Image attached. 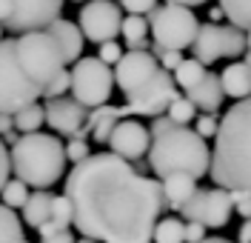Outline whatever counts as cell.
Wrapping results in <instances>:
<instances>
[{
	"mask_svg": "<svg viewBox=\"0 0 251 243\" xmlns=\"http://www.w3.org/2000/svg\"><path fill=\"white\" fill-rule=\"evenodd\" d=\"M63 194L72 203V226L97 243H151L166 212L160 178H149L114 152L75 163Z\"/></svg>",
	"mask_w": 251,
	"mask_h": 243,
	"instance_id": "obj_1",
	"label": "cell"
},
{
	"mask_svg": "<svg viewBox=\"0 0 251 243\" xmlns=\"http://www.w3.org/2000/svg\"><path fill=\"white\" fill-rule=\"evenodd\" d=\"M214 152L208 163V178L223 189H249L251 192V95L237 100L220 117L214 135Z\"/></svg>",
	"mask_w": 251,
	"mask_h": 243,
	"instance_id": "obj_2",
	"label": "cell"
},
{
	"mask_svg": "<svg viewBox=\"0 0 251 243\" xmlns=\"http://www.w3.org/2000/svg\"><path fill=\"white\" fill-rule=\"evenodd\" d=\"M208 163H211V149L205 143V137H200L188 126H172L151 137L149 169L160 180L174 172H186L200 180L203 175H208Z\"/></svg>",
	"mask_w": 251,
	"mask_h": 243,
	"instance_id": "obj_3",
	"label": "cell"
},
{
	"mask_svg": "<svg viewBox=\"0 0 251 243\" xmlns=\"http://www.w3.org/2000/svg\"><path fill=\"white\" fill-rule=\"evenodd\" d=\"M12 172L26 186L49 189L66 175V143L46 132H26L9 149Z\"/></svg>",
	"mask_w": 251,
	"mask_h": 243,
	"instance_id": "obj_4",
	"label": "cell"
},
{
	"mask_svg": "<svg viewBox=\"0 0 251 243\" xmlns=\"http://www.w3.org/2000/svg\"><path fill=\"white\" fill-rule=\"evenodd\" d=\"M15 52H17V60L23 66V72L40 89H46L49 83L66 69V57H63L60 46H57V40L46 29H31V32L17 34Z\"/></svg>",
	"mask_w": 251,
	"mask_h": 243,
	"instance_id": "obj_5",
	"label": "cell"
},
{
	"mask_svg": "<svg viewBox=\"0 0 251 243\" xmlns=\"http://www.w3.org/2000/svg\"><path fill=\"white\" fill-rule=\"evenodd\" d=\"M200 20L191 6L183 3H157L149 12V32L157 46L166 49H188L197 37Z\"/></svg>",
	"mask_w": 251,
	"mask_h": 243,
	"instance_id": "obj_6",
	"label": "cell"
},
{
	"mask_svg": "<svg viewBox=\"0 0 251 243\" xmlns=\"http://www.w3.org/2000/svg\"><path fill=\"white\" fill-rule=\"evenodd\" d=\"M37 97H43V89L23 72L15 52V37L0 40V112L15 114Z\"/></svg>",
	"mask_w": 251,
	"mask_h": 243,
	"instance_id": "obj_7",
	"label": "cell"
},
{
	"mask_svg": "<svg viewBox=\"0 0 251 243\" xmlns=\"http://www.w3.org/2000/svg\"><path fill=\"white\" fill-rule=\"evenodd\" d=\"M72 75V97L83 103L86 109H97L109 103L111 89H114V72L109 63L100 57H80L69 69Z\"/></svg>",
	"mask_w": 251,
	"mask_h": 243,
	"instance_id": "obj_8",
	"label": "cell"
},
{
	"mask_svg": "<svg viewBox=\"0 0 251 243\" xmlns=\"http://www.w3.org/2000/svg\"><path fill=\"white\" fill-rule=\"evenodd\" d=\"M180 95L177 83H174L172 72L157 69L154 78L146 81L140 89H134L131 95H126V103L120 106L123 117H154V114H166L169 103Z\"/></svg>",
	"mask_w": 251,
	"mask_h": 243,
	"instance_id": "obj_9",
	"label": "cell"
},
{
	"mask_svg": "<svg viewBox=\"0 0 251 243\" xmlns=\"http://www.w3.org/2000/svg\"><path fill=\"white\" fill-rule=\"evenodd\" d=\"M60 9L63 0H0V26L15 34L46 29Z\"/></svg>",
	"mask_w": 251,
	"mask_h": 243,
	"instance_id": "obj_10",
	"label": "cell"
},
{
	"mask_svg": "<svg viewBox=\"0 0 251 243\" xmlns=\"http://www.w3.org/2000/svg\"><path fill=\"white\" fill-rule=\"evenodd\" d=\"M180 215L186 220H200L205 229H223L234 215L231 194L223 186H211V189H200L197 186V192L183 203Z\"/></svg>",
	"mask_w": 251,
	"mask_h": 243,
	"instance_id": "obj_11",
	"label": "cell"
},
{
	"mask_svg": "<svg viewBox=\"0 0 251 243\" xmlns=\"http://www.w3.org/2000/svg\"><path fill=\"white\" fill-rule=\"evenodd\" d=\"M120 23H123L120 3H111V0H86L80 6L77 26H80V32H83V37L92 40V43L114 40L120 34Z\"/></svg>",
	"mask_w": 251,
	"mask_h": 243,
	"instance_id": "obj_12",
	"label": "cell"
},
{
	"mask_svg": "<svg viewBox=\"0 0 251 243\" xmlns=\"http://www.w3.org/2000/svg\"><path fill=\"white\" fill-rule=\"evenodd\" d=\"M157 69H160V60L149 49H128V52H123V57L114 63V86L123 95H131L134 89H140L146 81L154 78Z\"/></svg>",
	"mask_w": 251,
	"mask_h": 243,
	"instance_id": "obj_13",
	"label": "cell"
},
{
	"mask_svg": "<svg viewBox=\"0 0 251 243\" xmlns=\"http://www.w3.org/2000/svg\"><path fill=\"white\" fill-rule=\"evenodd\" d=\"M106 143H109V149L117 158L134 163V161H140V158L149 155L151 132H149V126H143L140 120H134V117H120L114 123V129H111Z\"/></svg>",
	"mask_w": 251,
	"mask_h": 243,
	"instance_id": "obj_14",
	"label": "cell"
},
{
	"mask_svg": "<svg viewBox=\"0 0 251 243\" xmlns=\"http://www.w3.org/2000/svg\"><path fill=\"white\" fill-rule=\"evenodd\" d=\"M43 114H46V123L51 126V132H60V135H77L83 129V123H86V117H89V109L77 103L75 97H51L46 100V106H43Z\"/></svg>",
	"mask_w": 251,
	"mask_h": 243,
	"instance_id": "obj_15",
	"label": "cell"
},
{
	"mask_svg": "<svg viewBox=\"0 0 251 243\" xmlns=\"http://www.w3.org/2000/svg\"><path fill=\"white\" fill-rule=\"evenodd\" d=\"M46 32L57 40L66 63H75V60L83 57V40H86V37H83L77 23H72V20H66V17H54L46 26Z\"/></svg>",
	"mask_w": 251,
	"mask_h": 243,
	"instance_id": "obj_16",
	"label": "cell"
},
{
	"mask_svg": "<svg viewBox=\"0 0 251 243\" xmlns=\"http://www.w3.org/2000/svg\"><path fill=\"white\" fill-rule=\"evenodd\" d=\"M188 49L194 52V57H197V60H200L203 66L217 63L220 57H223L220 26H217V23H200V29H197V37H194V43H191Z\"/></svg>",
	"mask_w": 251,
	"mask_h": 243,
	"instance_id": "obj_17",
	"label": "cell"
},
{
	"mask_svg": "<svg viewBox=\"0 0 251 243\" xmlns=\"http://www.w3.org/2000/svg\"><path fill=\"white\" fill-rule=\"evenodd\" d=\"M160 186H163V203H166V209L180 212L183 203L197 192V178H191L186 172H174V175L160 180Z\"/></svg>",
	"mask_w": 251,
	"mask_h": 243,
	"instance_id": "obj_18",
	"label": "cell"
},
{
	"mask_svg": "<svg viewBox=\"0 0 251 243\" xmlns=\"http://www.w3.org/2000/svg\"><path fill=\"white\" fill-rule=\"evenodd\" d=\"M220 86L226 97H234V100H243V97L251 95V69L246 60H231L220 72Z\"/></svg>",
	"mask_w": 251,
	"mask_h": 243,
	"instance_id": "obj_19",
	"label": "cell"
},
{
	"mask_svg": "<svg viewBox=\"0 0 251 243\" xmlns=\"http://www.w3.org/2000/svg\"><path fill=\"white\" fill-rule=\"evenodd\" d=\"M191 97V103L197 106V109H203V112H217L220 103L226 100V92H223V86H220V75L214 72H205V78L197 86H191L186 92Z\"/></svg>",
	"mask_w": 251,
	"mask_h": 243,
	"instance_id": "obj_20",
	"label": "cell"
},
{
	"mask_svg": "<svg viewBox=\"0 0 251 243\" xmlns=\"http://www.w3.org/2000/svg\"><path fill=\"white\" fill-rule=\"evenodd\" d=\"M51 197L54 194L49 192V189H34V192H29L26 203H23V223H29L31 229L43 226L49 220V215H51Z\"/></svg>",
	"mask_w": 251,
	"mask_h": 243,
	"instance_id": "obj_21",
	"label": "cell"
},
{
	"mask_svg": "<svg viewBox=\"0 0 251 243\" xmlns=\"http://www.w3.org/2000/svg\"><path fill=\"white\" fill-rule=\"evenodd\" d=\"M72 226V203L66 194H54L51 197V215L43 226H37L40 238L43 235H51V232H60V229H69Z\"/></svg>",
	"mask_w": 251,
	"mask_h": 243,
	"instance_id": "obj_22",
	"label": "cell"
},
{
	"mask_svg": "<svg viewBox=\"0 0 251 243\" xmlns=\"http://www.w3.org/2000/svg\"><path fill=\"white\" fill-rule=\"evenodd\" d=\"M120 34H123V40L128 49H146V40H149V20H146V15L123 17Z\"/></svg>",
	"mask_w": 251,
	"mask_h": 243,
	"instance_id": "obj_23",
	"label": "cell"
},
{
	"mask_svg": "<svg viewBox=\"0 0 251 243\" xmlns=\"http://www.w3.org/2000/svg\"><path fill=\"white\" fill-rule=\"evenodd\" d=\"M205 72H208V69H205L197 57H183V60H180V66L172 72V78H174V83H177L183 92H188L191 86H197V83L203 81Z\"/></svg>",
	"mask_w": 251,
	"mask_h": 243,
	"instance_id": "obj_24",
	"label": "cell"
},
{
	"mask_svg": "<svg viewBox=\"0 0 251 243\" xmlns=\"http://www.w3.org/2000/svg\"><path fill=\"white\" fill-rule=\"evenodd\" d=\"M0 243H26L23 220L6 203H0Z\"/></svg>",
	"mask_w": 251,
	"mask_h": 243,
	"instance_id": "obj_25",
	"label": "cell"
},
{
	"mask_svg": "<svg viewBox=\"0 0 251 243\" xmlns=\"http://www.w3.org/2000/svg\"><path fill=\"white\" fill-rule=\"evenodd\" d=\"M151 243H186V223L180 217H160Z\"/></svg>",
	"mask_w": 251,
	"mask_h": 243,
	"instance_id": "obj_26",
	"label": "cell"
},
{
	"mask_svg": "<svg viewBox=\"0 0 251 243\" xmlns=\"http://www.w3.org/2000/svg\"><path fill=\"white\" fill-rule=\"evenodd\" d=\"M220 40H223V57H243L246 54V32L234 26V23H228V26H220Z\"/></svg>",
	"mask_w": 251,
	"mask_h": 243,
	"instance_id": "obj_27",
	"label": "cell"
},
{
	"mask_svg": "<svg viewBox=\"0 0 251 243\" xmlns=\"http://www.w3.org/2000/svg\"><path fill=\"white\" fill-rule=\"evenodd\" d=\"M43 123H46V114H43V106H40L37 100L15 112V129L20 132V135H26V132H40Z\"/></svg>",
	"mask_w": 251,
	"mask_h": 243,
	"instance_id": "obj_28",
	"label": "cell"
},
{
	"mask_svg": "<svg viewBox=\"0 0 251 243\" xmlns=\"http://www.w3.org/2000/svg\"><path fill=\"white\" fill-rule=\"evenodd\" d=\"M220 9L228 23L240 26L243 32L251 29V0H220Z\"/></svg>",
	"mask_w": 251,
	"mask_h": 243,
	"instance_id": "obj_29",
	"label": "cell"
},
{
	"mask_svg": "<svg viewBox=\"0 0 251 243\" xmlns=\"http://www.w3.org/2000/svg\"><path fill=\"white\" fill-rule=\"evenodd\" d=\"M166 114H169V120H172L174 126H188V123H194V117H197V106L191 103L188 95H177L172 103H169Z\"/></svg>",
	"mask_w": 251,
	"mask_h": 243,
	"instance_id": "obj_30",
	"label": "cell"
},
{
	"mask_svg": "<svg viewBox=\"0 0 251 243\" xmlns=\"http://www.w3.org/2000/svg\"><path fill=\"white\" fill-rule=\"evenodd\" d=\"M0 197H3V203L9 206V209H23V203H26V197H29V186L23 183L20 178H9L3 183V189H0Z\"/></svg>",
	"mask_w": 251,
	"mask_h": 243,
	"instance_id": "obj_31",
	"label": "cell"
},
{
	"mask_svg": "<svg viewBox=\"0 0 251 243\" xmlns=\"http://www.w3.org/2000/svg\"><path fill=\"white\" fill-rule=\"evenodd\" d=\"M69 92H72V75H69V69H63L60 75L43 89V97L51 100V97H63V95H69Z\"/></svg>",
	"mask_w": 251,
	"mask_h": 243,
	"instance_id": "obj_32",
	"label": "cell"
},
{
	"mask_svg": "<svg viewBox=\"0 0 251 243\" xmlns=\"http://www.w3.org/2000/svg\"><path fill=\"white\" fill-rule=\"evenodd\" d=\"M217 129H220V117L214 112H205V114H200V117H194V132L200 135V137H214L217 135Z\"/></svg>",
	"mask_w": 251,
	"mask_h": 243,
	"instance_id": "obj_33",
	"label": "cell"
},
{
	"mask_svg": "<svg viewBox=\"0 0 251 243\" xmlns=\"http://www.w3.org/2000/svg\"><path fill=\"white\" fill-rule=\"evenodd\" d=\"M231 206H234V212L246 220V217H251V192L249 189H231Z\"/></svg>",
	"mask_w": 251,
	"mask_h": 243,
	"instance_id": "obj_34",
	"label": "cell"
},
{
	"mask_svg": "<svg viewBox=\"0 0 251 243\" xmlns=\"http://www.w3.org/2000/svg\"><path fill=\"white\" fill-rule=\"evenodd\" d=\"M92 152H89V140H83V137H72L69 143H66V161L69 163H80L83 158H89Z\"/></svg>",
	"mask_w": 251,
	"mask_h": 243,
	"instance_id": "obj_35",
	"label": "cell"
},
{
	"mask_svg": "<svg viewBox=\"0 0 251 243\" xmlns=\"http://www.w3.org/2000/svg\"><path fill=\"white\" fill-rule=\"evenodd\" d=\"M97 46H100V49H97V57H100L103 63L114 66L117 60H120V57H123V49L117 46L114 40H106V43H97Z\"/></svg>",
	"mask_w": 251,
	"mask_h": 243,
	"instance_id": "obj_36",
	"label": "cell"
},
{
	"mask_svg": "<svg viewBox=\"0 0 251 243\" xmlns=\"http://www.w3.org/2000/svg\"><path fill=\"white\" fill-rule=\"evenodd\" d=\"M120 9H126L128 15H149L157 6V0H117Z\"/></svg>",
	"mask_w": 251,
	"mask_h": 243,
	"instance_id": "obj_37",
	"label": "cell"
},
{
	"mask_svg": "<svg viewBox=\"0 0 251 243\" xmlns=\"http://www.w3.org/2000/svg\"><path fill=\"white\" fill-rule=\"evenodd\" d=\"M205 232H208V229H205L200 220H186V243H200L203 238H208Z\"/></svg>",
	"mask_w": 251,
	"mask_h": 243,
	"instance_id": "obj_38",
	"label": "cell"
},
{
	"mask_svg": "<svg viewBox=\"0 0 251 243\" xmlns=\"http://www.w3.org/2000/svg\"><path fill=\"white\" fill-rule=\"evenodd\" d=\"M9 175H12V161H9V149H6L3 137H0V189L9 180Z\"/></svg>",
	"mask_w": 251,
	"mask_h": 243,
	"instance_id": "obj_39",
	"label": "cell"
},
{
	"mask_svg": "<svg viewBox=\"0 0 251 243\" xmlns=\"http://www.w3.org/2000/svg\"><path fill=\"white\" fill-rule=\"evenodd\" d=\"M77 238L69 232V229H60V232H51V235H43L40 243H75Z\"/></svg>",
	"mask_w": 251,
	"mask_h": 243,
	"instance_id": "obj_40",
	"label": "cell"
},
{
	"mask_svg": "<svg viewBox=\"0 0 251 243\" xmlns=\"http://www.w3.org/2000/svg\"><path fill=\"white\" fill-rule=\"evenodd\" d=\"M172 126H174V123L169 120V114H154V117H151V126H149V132H151V137H154V135L172 129Z\"/></svg>",
	"mask_w": 251,
	"mask_h": 243,
	"instance_id": "obj_41",
	"label": "cell"
},
{
	"mask_svg": "<svg viewBox=\"0 0 251 243\" xmlns=\"http://www.w3.org/2000/svg\"><path fill=\"white\" fill-rule=\"evenodd\" d=\"M9 132H15V114L0 112V137H3V135H9Z\"/></svg>",
	"mask_w": 251,
	"mask_h": 243,
	"instance_id": "obj_42",
	"label": "cell"
},
{
	"mask_svg": "<svg viewBox=\"0 0 251 243\" xmlns=\"http://www.w3.org/2000/svg\"><path fill=\"white\" fill-rule=\"evenodd\" d=\"M237 243H251V217H246L237 229Z\"/></svg>",
	"mask_w": 251,
	"mask_h": 243,
	"instance_id": "obj_43",
	"label": "cell"
},
{
	"mask_svg": "<svg viewBox=\"0 0 251 243\" xmlns=\"http://www.w3.org/2000/svg\"><path fill=\"white\" fill-rule=\"evenodd\" d=\"M166 3H183V6H203V3H208V0H166Z\"/></svg>",
	"mask_w": 251,
	"mask_h": 243,
	"instance_id": "obj_44",
	"label": "cell"
},
{
	"mask_svg": "<svg viewBox=\"0 0 251 243\" xmlns=\"http://www.w3.org/2000/svg\"><path fill=\"white\" fill-rule=\"evenodd\" d=\"M200 243H237V241H226V238H203Z\"/></svg>",
	"mask_w": 251,
	"mask_h": 243,
	"instance_id": "obj_45",
	"label": "cell"
},
{
	"mask_svg": "<svg viewBox=\"0 0 251 243\" xmlns=\"http://www.w3.org/2000/svg\"><path fill=\"white\" fill-rule=\"evenodd\" d=\"M220 17H226V15H223V9H220V6H217V9H211V20H220Z\"/></svg>",
	"mask_w": 251,
	"mask_h": 243,
	"instance_id": "obj_46",
	"label": "cell"
},
{
	"mask_svg": "<svg viewBox=\"0 0 251 243\" xmlns=\"http://www.w3.org/2000/svg\"><path fill=\"white\" fill-rule=\"evenodd\" d=\"M246 52H251V29H246Z\"/></svg>",
	"mask_w": 251,
	"mask_h": 243,
	"instance_id": "obj_47",
	"label": "cell"
},
{
	"mask_svg": "<svg viewBox=\"0 0 251 243\" xmlns=\"http://www.w3.org/2000/svg\"><path fill=\"white\" fill-rule=\"evenodd\" d=\"M75 243H97V241H94V238H83V235H80V241H75Z\"/></svg>",
	"mask_w": 251,
	"mask_h": 243,
	"instance_id": "obj_48",
	"label": "cell"
},
{
	"mask_svg": "<svg viewBox=\"0 0 251 243\" xmlns=\"http://www.w3.org/2000/svg\"><path fill=\"white\" fill-rule=\"evenodd\" d=\"M243 60H246V63H249V69H251V52H246V54H243Z\"/></svg>",
	"mask_w": 251,
	"mask_h": 243,
	"instance_id": "obj_49",
	"label": "cell"
},
{
	"mask_svg": "<svg viewBox=\"0 0 251 243\" xmlns=\"http://www.w3.org/2000/svg\"><path fill=\"white\" fill-rule=\"evenodd\" d=\"M0 40H3V26H0Z\"/></svg>",
	"mask_w": 251,
	"mask_h": 243,
	"instance_id": "obj_50",
	"label": "cell"
},
{
	"mask_svg": "<svg viewBox=\"0 0 251 243\" xmlns=\"http://www.w3.org/2000/svg\"><path fill=\"white\" fill-rule=\"evenodd\" d=\"M75 3H86V0H75Z\"/></svg>",
	"mask_w": 251,
	"mask_h": 243,
	"instance_id": "obj_51",
	"label": "cell"
}]
</instances>
